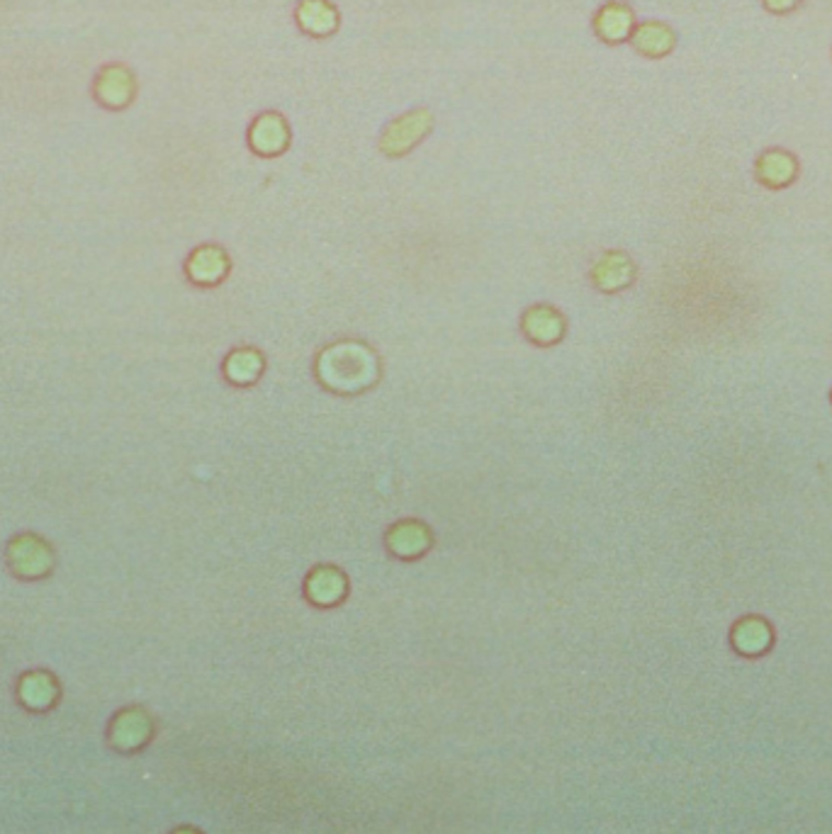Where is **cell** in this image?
Here are the masks:
<instances>
[{"mask_svg": "<svg viewBox=\"0 0 832 834\" xmlns=\"http://www.w3.org/2000/svg\"><path fill=\"white\" fill-rule=\"evenodd\" d=\"M376 375V363L363 346H337L321 358V380L334 390H360Z\"/></svg>", "mask_w": 832, "mask_h": 834, "instance_id": "obj_1", "label": "cell"}, {"mask_svg": "<svg viewBox=\"0 0 832 834\" xmlns=\"http://www.w3.org/2000/svg\"><path fill=\"white\" fill-rule=\"evenodd\" d=\"M431 127H433V114L426 108L404 112L402 118L392 120L388 127H384L380 137V151L384 156H392V159L409 154L414 146L431 132Z\"/></svg>", "mask_w": 832, "mask_h": 834, "instance_id": "obj_2", "label": "cell"}, {"mask_svg": "<svg viewBox=\"0 0 832 834\" xmlns=\"http://www.w3.org/2000/svg\"><path fill=\"white\" fill-rule=\"evenodd\" d=\"M93 96L108 110H124L137 96V81L134 73L122 64L102 66L93 83Z\"/></svg>", "mask_w": 832, "mask_h": 834, "instance_id": "obj_3", "label": "cell"}, {"mask_svg": "<svg viewBox=\"0 0 832 834\" xmlns=\"http://www.w3.org/2000/svg\"><path fill=\"white\" fill-rule=\"evenodd\" d=\"M290 127L283 114L264 112L248 127V146L258 156H278L287 149Z\"/></svg>", "mask_w": 832, "mask_h": 834, "instance_id": "obj_4", "label": "cell"}, {"mask_svg": "<svg viewBox=\"0 0 832 834\" xmlns=\"http://www.w3.org/2000/svg\"><path fill=\"white\" fill-rule=\"evenodd\" d=\"M295 23L309 37H331L341 25V15L331 0H299Z\"/></svg>", "mask_w": 832, "mask_h": 834, "instance_id": "obj_5", "label": "cell"}, {"mask_svg": "<svg viewBox=\"0 0 832 834\" xmlns=\"http://www.w3.org/2000/svg\"><path fill=\"white\" fill-rule=\"evenodd\" d=\"M633 29H636V15L626 3L611 0V3L601 5L595 15V33L607 45H621V41L631 39Z\"/></svg>", "mask_w": 832, "mask_h": 834, "instance_id": "obj_6", "label": "cell"}, {"mask_svg": "<svg viewBox=\"0 0 832 834\" xmlns=\"http://www.w3.org/2000/svg\"><path fill=\"white\" fill-rule=\"evenodd\" d=\"M229 270V256L220 246H200L191 254L188 263H185V273L197 285H215L227 275Z\"/></svg>", "mask_w": 832, "mask_h": 834, "instance_id": "obj_7", "label": "cell"}, {"mask_svg": "<svg viewBox=\"0 0 832 834\" xmlns=\"http://www.w3.org/2000/svg\"><path fill=\"white\" fill-rule=\"evenodd\" d=\"M631 45L636 47L643 57L660 59L670 54L674 45H677V37H674L672 27L650 20V23L636 25V29H633L631 35Z\"/></svg>", "mask_w": 832, "mask_h": 834, "instance_id": "obj_8", "label": "cell"}, {"mask_svg": "<svg viewBox=\"0 0 832 834\" xmlns=\"http://www.w3.org/2000/svg\"><path fill=\"white\" fill-rule=\"evenodd\" d=\"M591 280H595L597 287L607 292H616L621 287L631 285L633 280L631 258L621 252L604 254L597 260V266L591 268Z\"/></svg>", "mask_w": 832, "mask_h": 834, "instance_id": "obj_9", "label": "cell"}, {"mask_svg": "<svg viewBox=\"0 0 832 834\" xmlns=\"http://www.w3.org/2000/svg\"><path fill=\"white\" fill-rule=\"evenodd\" d=\"M524 331L536 343H555L565 331V321L550 307H536L526 311L524 317Z\"/></svg>", "mask_w": 832, "mask_h": 834, "instance_id": "obj_10", "label": "cell"}, {"mask_svg": "<svg viewBox=\"0 0 832 834\" xmlns=\"http://www.w3.org/2000/svg\"><path fill=\"white\" fill-rule=\"evenodd\" d=\"M757 175L769 187H784L794 181L796 159L786 151H767L757 161Z\"/></svg>", "mask_w": 832, "mask_h": 834, "instance_id": "obj_11", "label": "cell"}, {"mask_svg": "<svg viewBox=\"0 0 832 834\" xmlns=\"http://www.w3.org/2000/svg\"><path fill=\"white\" fill-rule=\"evenodd\" d=\"M264 360L256 351H236L227 360V378L236 384H248L258 378Z\"/></svg>", "mask_w": 832, "mask_h": 834, "instance_id": "obj_12", "label": "cell"}, {"mask_svg": "<svg viewBox=\"0 0 832 834\" xmlns=\"http://www.w3.org/2000/svg\"><path fill=\"white\" fill-rule=\"evenodd\" d=\"M769 642V630L762 621H743L735 630V645L743 652L753 654V652H762Z\"/></svg>", "mask_w": 832, "mask_h": 834, "instance_id": "obj_13", "label": "cell"}, {"mask_svg": "<svg viewBox=\"0 0 832 834\" xmlns=\"http://www.w3.org/2000/svg\"><path fill=\"white\" fill-rule=\"evenodd\" d=\"M769 13H792V10L800 3V0H762Z\"/></svg>", "mask_w": 832, "mask_h": 834, "instance_id": "obj_14", "label": "cell"}]
</instances>
